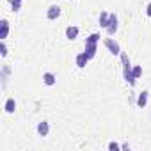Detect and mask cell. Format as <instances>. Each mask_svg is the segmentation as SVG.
I'll list each match as a JSON object with an SVG mask.
<instances>
[{
  "mask_svg": "<svg viewBox=\"0 0 151 151\" xmlns=\"http://www.w3.org/2000/svg\"><path fill=\"white\" fill-rule=\"evenodd\" d=\"M103 45L109 48V52H110L112 55H121V46H119V43H117L116 39H112V37H107V39L103 41Z\"/></svg>",
  "mask_w": 151,
  "mask_h": 151,
  "instance_id": "obj_1",
  "label": "cell"
},
{
  "mask_svg": "<svg viewBox=\"0 0 151 151\" xmlns=\"http://www.w3.org/2000/svg\"><path fill=\"white\" fill-rule=\"evenodd\" d=\"M107 32H109V36H114L117 32V14L116 13H110V22H109Z\"/></svg>",
  "mask_w": 151,
  "mask_h": 151,
  "instance_id": "obj_2",
  "label": "cell"
},
{
  "mask_svg": "<svg viewBox=\"0 0 151 151\" xmlns=\"http://www.w3.org/2000/svg\"><path fill=\"white\" fill-rule=\"evenodd\" d=\"M59 16H60V7H59V6H50V7L46 9V18H48V20L53 22V20H57Z\"/></svg>",
  "mask_w": 151,
  "mask_h": 151,
  "instance_id": "obj_3",
  "label": "cell"
},
{
  "mask_svg": "<svg viewBox=\"0 0 151 151\" xmlns=\"http://www.w3.org/2000/svg\"><path fill=\"white\" fill-rule=\"evenodd\" d=\"M87 62H89V57H87L86 52H82V53H78L77 57H75V64H77L78 68H86Z\"/></svg>",
  "mask_w": 151,
  "mask_h": 151,
  "instance_id": "obj_4",
  "label": "cell"
},
{
  "mask_svg": "<svg viewBox=\"0 0 151 151\" xmlns=\"http://www.w3.org/2000/svg\"><path fill=\"white\" fill-rule=\"evenodd\" d=\"M43 84L45 86H55L57 84V77H55L53 73L46 71V73H43Z\"/></svg>",
  "mask_w": 151,
  "mask_h": 151,
  "instance_id": "obj_5",
  "label": "cell"
},
{
  "mask_svg": "<svg viewBox=\"0 0 151 151\" xmlns=\"http://www.w3.org/2000/svg\"><path fill=\"white\" fill-rule=\"evenodd\" d=\"M37 133L41 135V137H46L48 133H50V124H48V121H41V123H37Z\"/></svg>",
  "mask_w": 151,
  "mask_h": 151,
  "instance_id": "obj_6",
  "label": "cell"
},
{
  "mask_svg": "<svg viewBox=\"0 0 151 151\" xmlns=\"http://www.w3.org/2000/svg\"><path fill=\"white\" fill-rule=\"evenodd\" d=\"M147 98H149V93H147V91H142V93H139V96H137V107L144 109V107L147 105Z\"/></svg>",
  "mask_w": 151,
  "mask_h": 151,
  "instance_id": "obj_7",
  "label": "cell"
},
{
  "mask_svg": "<svg viewBox=\"0 0 151 151\" xmlns=\"http://www.w3.org/2000/svg\"><path fill=\"white\" fill-rule=\"evenodd\" d=\"M123 75H124V80L130 84V86H135V82H137V78L133 77V71H132V66L130 68H124V71H123Z\"/></svg>",
  "mask_w": 151,
  "mask_h": 151,
  "instance_id": "obj_8",
  "label": "cell"
},
{
  "mask_svg": "<svg viewBox=\"0 0 151 151\" xmlns=\"http://www.w3.org/2000/svg\"><path fill=\"white\" fill-rule=\"evenodd\" d=\"M77 36H78V27H75V25H69V27H66V37H68L69 41L77 39Z\"/></svg>",
  "mask_w": 151,
  "mask_h": 151,
  "instance_id": "obj_9",
  "label": "cell"
},
{
  "mask_svg": "<svg viewBox=\"0 0 151 151\" xmlns=\"http://www.w3.org/2000/svg\"><path fill=\"white\" fill-rule=\"evenodd\" d=\"M98 22H100V25H101L103 29H107V27H109V22H110V13H109V11H101Z\"/></svg>",
  "mask_w": 151,
  "mask_h": 151,
  "instance_id": "obj_10",
  "label": "cell"
},
{
  "mask_svg": "<svg viewBox=\"0 0 151 151\" xmlns=\"http://www.w3.org/2000/svg\"><path fill=\"white\" fill-rule=\"evenodd\" d=\"M4 110H6L7 114H14V110H16V101H14V98H7V100H6Z\"/></svg>",
  "mask_w": 151,
  "mask_h": 151,
  "instance_id": "obj_11",
  "label": "cell"
},
{
  "mask_svg": "<svg viewBox=\"0 0 151 151\" xmlns=\"http://www.w3.org/2000/svg\"><path fill=\"white\" fill-rule=\"evenodd\" d=\"M96 50H98V45H94V43H86V53H87L89 59H93V57L96 55Z\"/></svg>",
  "mask_w": 151,
  "mask_h": 151,
  "instance_id": "obj_12",
  "label": "cell"
},
{
  "mask_svg": "<svg viewBox=\"0 0 151 151\" xmlns=\"http://www.w3.org/2000/svg\"><path fill=\"white\" fill-rule=\"evenodd\" d=\"M100 39H101V36H100L98 32H93V34L86 39V43H94V45H98V43H100Z\"/></svg>",
  "mask_w": 151,
  "mask_h": 151,
  "instance_id": "obj_13",
  "label": "cell"
},
{
  "mask_svg": "<svg viewBox=\"0 0 151 151\" xmlns=\"http://www.w3.org/2000/svg\"><path fill=\"white\" fill-rule=\"evenodd\" d=\"M7 34H9V22L7 20H2V39H6L7 37Z\"/></svg>",
  "mask_w": 151,
  "mask_h": 151,
  "instance_id": "obj_14",
  "label": "cell"
},
{
  "mask_svg": "<svg viewBox=\"0 0 151 151\" xmlns=\"http://www.w3.org/2000/svg\"><path fill=\"white\" fill-rule=\"evenodd\" d=\"M119 57H121V60H123V66H124V68H130V66H132V62H130V59H128V55H126L124 52H121V55H119Z\"/></svg>",
  "mask_w": 151,
  "mask_h": 151,
  "instance_id": "obj_15",
  "label": "cell"
},
{
  "mask_svg": "<svg viewBox=\"0 0 151 151\" xmlns=\"http://www.w3.org/2000/svg\"><path fill=\"white\" fill-rule=\"evenodd\" d=\"M132 71H133V77L139 78L140 75H142V66H132Z\"/></svg>",
  "mask_w": 151,
  "mask_h": 151,
  "instance_id": "obj_16",
  "label": "cell"
},
{
  "mask_svg": "<svg viewBox=\"0 0 151 151\" xmlns=\"http://www.w3.org/2000/svg\"><path fill=\"white\" fill-rule=\"evenodd\" d=\"M11 4H13V9L18 11V9L22 7V0H11Z\"/></svg>",
  "mask_w": 151,
  "mask_h": 151,
  "instance_id": "obj_17",
  "label": "cell"
},
{
  "mask_svg": "<svg viewBox=\"0 0 151 151\" xmlns=\"http://www.w3.org/2000/svg\"><path fill=\"white\" fill-rule=\"evenodd\" d=\"M6 55H7V46H6V43L2 39V57H6Z\"/></svg>",
  "mask_w": 151,
  "mask_h": 151,
  "instance_id": "obj_18",
  "label": "cell"
},
{
  "mask_svg": "<svg viewBox=\"0 0 151 151\" xmlns=\"http://www.w3.org/2000/svg\"><path fill=\"white\" fill-rule=\"evenodd\" d=\"M109 149H121V146L116 144V142H110V144H109Z\"/></svg>",
  "mask_w": 151,
  "mask_h": 151,
  "instance_id": "obj_19",
  "label": "cell"
},
{
  "mask_svg": "<svg viewBox=\"0 0 151 151\" xmlns=\"http://www.w3.org/2000/svg\"><path fill=\"white\" fill-rule=\"evenodd\" d=\"M146 14L151 18V2H149V4H147V7H146Z\"/></svg>",
  "mask_w": 151,
  "mask_h": 151,
  "instance_id": "obj_20",
  "label": "cell"
}]
</instances>
